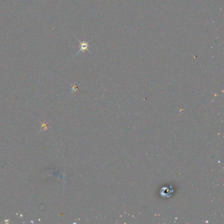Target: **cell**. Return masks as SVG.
<instances>
[{"label":"cell","mask_w":224,"mask_h":224,"mask_svg":"<svg viewBox=\"0 0 224 224\" xmlns=\"http://www.w3.org/2000/svg\"><path fill=\"white\" fill-rule=\"evenodd\" d=\"M75 38L80 43V50L77 52V53H76L74 56H76L78 54H79L80 52H84L85 51H88L90 54H92L91 52H90L89 50V43L88 41H86L85 40H84L83 41H81L78 39H77V37H75Z\"/></svg>","instance_id":"obj_1"}]
</instances>
